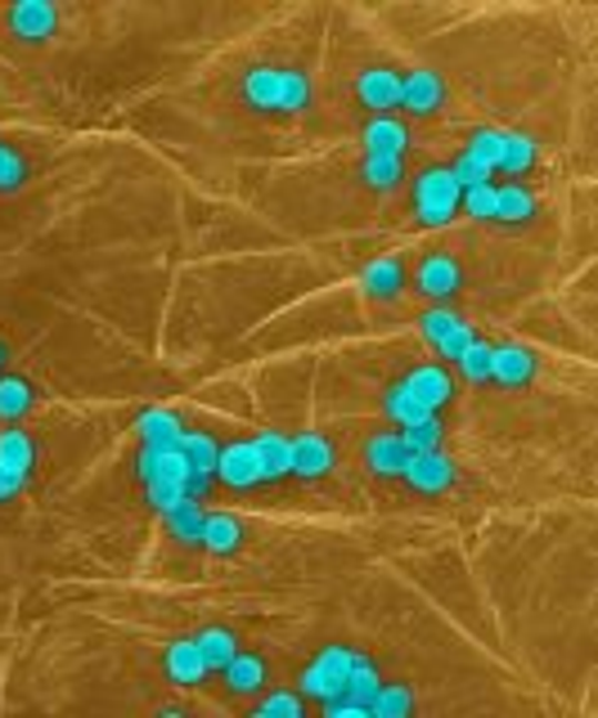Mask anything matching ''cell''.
<instances>
[{"instance_id":"cell-1","label":"cell","mask_w":598,"mask_h":718,"mask_svg":"<svg viewBox=\"0 0 598 718\" xmlns=\"http://www.w3.org/2000/svg\"><path fill=\"white\" fill-rule=\"evenodd\" d=\"M243 95L266 113H302L311 100V81L293 68H252L243 81Z\"/></svg>"},{"instance_id":"cell-2","label":"cell","mask_w":598,"mask_h":718,"mask_svg":"<svg viewBox=\"0 0 598 718\" xmlns=\"http://www.w3.org/2000/svg\"><path fill=\"white\" fill-rule=\"evenodd\" d=\"M459 207V185L446 166H427L414 185V212L423 225H446Z\"/></svg>"},{"instance_id":"cell-3","label":"cell","mask_w":598,"mask_h":718,"mask_svg":"<svg viewBox=\"0 0 598 718\" xmlns=\"http://www.w3.org/2000/svg\"><path fill=\"white\" fill-rule=\"evenodd\" d=\"M347 669H352V652L347 647H324L315 656V665L302 674V691L315 700H333L347 691Z\"/></svg>"},{"instance_id":"cell-4","label":"cell","mask_w":598,"mask_h":718,"mask_svg":"<svg viewBox=\"0 0 598 718\" xmlns=\"http://www.w3.org/2000/svg\"><path fill=\"white\" fill-rule=\"evenodd\" d=\"M414 490H423V494H442V490H450V481H455V463L442 454V449H418V454H409V463H405V472H401Z\"/></svg>"},{"instance_id":"cell-5","label":"cell","mask_w":598,"mask_h":718,"mask_svg":"<svg viewBox=\"0 0 598 718\" xmlns=\"http://www.w3.org/2000/svg\"><path fill=\"white\" fill-rule=\"evenodd\" d=\"M216 476L230 485V490H252L262 481V463H256V449L252 440H234L216 454Z\"/></svg>"},{"instance_id":"cell-6","label":"cell","mask_w":598,"mask_h":718,"mask_svg":"<svg viewBox=\"0 0 598 718\" xmlns=\"http://www.w3.org/2000/svg\"><path fill=\"white\" fill-rule=\"evenodd\" d=\"M418 324H423V337L433 341V346H437L446 359H459V350L473 341V328H468V324H464L455 310H427Z\"/></svg>"},{"instance_id":"cell-7","label":"cell","mask_w":598,"mask_h":718,"mask_svg":"<svg viewBox=\"0 0 598 718\" xmlns=\"http://www.w3.org/2000/svg\"><path fill=\"white\" fill-rule=\"evenodd\" d=\"M288 454H293V472L302 476V481H315V476H324V472H333V444L320 435V431H302V435H293L288 440Z\"/></svg>"},{"instance_id":"cell-8","label":"cell","mask_w":598,"mask_h":718,"mask_svg":"<svg viewBox=\"0 0 598 718\" xmlns=\"http://www.w3.org/2000/svg\"><path fill=\"white\" fill-rule=\"evenodd\" d=\"M140 476H144V485L149 481H176V485H185L190 481V459L181 454V444H144Z\"/></svg>"},{"instance_id":"cell-9","label":"cell","mask_w":598,"mask_h":718,"mask_svg":"<svg viewBox=\"0 0 598 718\" xmlns=\"http://www.w3.org/2000/svg\"><path fill=\"white\" fill-rule=\"evenodd\" d=\"M405 387H409V396H414L427 413H437V409L450 404V396H455V382H450V373H446L442 365H418V369L405 378Z\"/></svg>"},{"instance_id":"cell-10","label":"cell","mask_w":598,"mask_h":718,"mask_svg":"<svg viewBox=\"0 0 598 718\" xmlns=\"http://www.w3.org/2000/svg\"><path fill=\"white\" fill-rule=\"evenodd\" d=\"M442 100H446V81H442L437 72L418 68V72L401 76V104H405L409 113H437Z\"/></svg>"},{"instance_id":"cell-11","label":"cell","mask_w":598,"mask_h":718,"mask_svg":"<svg viewBox=\"0 0 598 718\" xmlns=\"http://www.w3.org/2000/svg\"><path fill=\"white\" fill-rule=\"evenodd\" d=\"M490 378L504 387H527L536 378V355L527 346H490Z\"/></svg>"},{"instance_id":"cell-12","label":"cell","mask_w":598,"mask_h":718,"mask_svg":"<svg viewBox=\"0 0 598 718\" xmlns=\"http://www.w3.org/2000/svg\"><path fill=\"white\" fill-rule=\"evenodd\" d=\"M356 95H361L365 109H378V113L396 109V104H401V72H392V68H369V72H361V76H356Z\"/></svg>"},{"instance_id":"cell-13","label":"cell","mask_w":598,"mask_h":718,"mask_svg":"<svg viewBox=\"0 0 598 718\" xmlns=\"http://www.w3.org/2000/svg\"><path fill=\"white\" fill-rule=\"evenodd\" d=\"M365 463H369V472H378V476H401L405 463H409V444L401 440V431H378V435L365 444Z\"/></svg>"},{"instance_id":"cell-14","label":"cell","mask_w":598,"mask_h":718,"mask_svg":"<svg viewBox=\"0 0 598 718\" xmlns=\"http://www.w3.org/2000/svg\"><path fill=\"white\" fill-rule=\"evenodd\" d=\"M252 449H256V463H262V481H280V476L293 472V454H288L284 431H256Z\"/></svg>"},{"instance_id":"cell-15","label":"cell","mask_w":598,"mask_h":718,"mask_svg":"<svg viewBox=\"0 0 598 718\" xmlns=\"http://www.w3.org/2000/svg\"><path fill=\"white\" fill-rule=\"evenodd\" d=\"M166 678L181 683V687H194V683L207 678V665H203V652H199L194 638H181V643L166 647Z\"/></svg>"},{"instance_id":"cell-16","label":"cell","mask_w":598,"mask_h":718,"mask_svg":"<svg viewBox=\"0 0 598 718\" xmlns=\"http://www.w3.org/2000/svg\"><path fill=\"white\" fill-rule=\"evenodd\" d=\"M418 288L427 297H450L459 288V265H455V256H446V252L423 256V265H418Z\"/></svg>"},{"instance_id":"cell-17","label":"cell","mask_w":598,"mask_h":718,"mask_svg":"<svg viewBox=\"0 0 598 718\" xmlns=\"http://www.w3.org/2000/svg\"><path fill=\"white\" fill-rule=\"evenodd\" d=\"M405 144H409V131L396 117H374L365 126V153L369 157H405Z\"/></svg>"},{"instance_id":"cell-18","label":"cell","mask_w":598,"mask_h":718,"mask_svg":"<svg viewBox=\"0 0 598 718\" xmlns=\"http://www.w3.org/2000/svg\"><path fill=\"white\" fill-rule=\"evenodd\" d=\"M225 687L247 696V691H262L266 687V660L256 652H234L230 665H225Z\"/></svg>"},{"instance_id":"cell-19","label":"cell","mask_w":598,"mask_h":718,"mask_svg":"<svg viewBox=\"0 0 598 718\" xmlns=\"http://www.w3.org/2000/svg\"><path fill=\"white\" fill-rule=\"evenodd\" d=\"M361 284H365V293H369V297L392 301V297L401 293V284H405V269H401V260H396V256H378V260H369V265H365Z\"/></svg>"},{"instance_id":"cell-20","label":"cell","mask_w":598,"mask_h":718,"mask_svg":"<svg viewBox=\"0 0 598 718\" xmlns=\"http://www.w3.org/2000/svg\"><path fill=\"white\" fill-rule=\"evenodd\" d=\"M10 23H14V32H19L23 41H41V37H50V32H54L59 10H54V6H45V0H28V6H14Z\"/></svg>"},{"instance_id":"cell-21","label":"cell","mask_w":598,"mask_h":718,"mask_svg":"<svg viewBox=\"0 0 598 718\" xmlns=\"http://www.w3.org/2000/svg\"><path fill=\"white\" fill-rule=\"evenodd\" d=\"M162 516H166V530L176 534L181 544H203V521H207V512L199 507V499L185 494L176 507H166Z\"/></svg>"},{"instance_id":"cell-22","label":"cell","mask_w":598,"mask_h":718,"mask_svg":"<svg viewBox=\"0 0 598 718\" xmlns=\"http://www.w3.org/2000/svg\"><path fill=\"white\" fill-rule=\"evenodd\" d=\"M203 544H207L216 557L234 553V548L243 544V521H239L234 512H212V516L203 521Z\"/></svg>"},{"instance_id":"cell-23","label":"cell","mask_w":598,"mask_h":718,"mask_svg":"<svg viewBox=\"0 0 598 718\" xmlns=\"http://www.w3.org/2000/svg\"><path fill=\"white\" fill-rule=\"evenodd\" d=\"M181 454L190 459V476H216V440L207 435V431H190L185 427V435H181Z\"/></svg>"},{"instance_id":"cell-24","label":"cell","mask_w":598,"mask_h":718,"mask_svg":"<svg viewBox=\"0 0 598 718\" xmlns=\"http://www.w3.org/2000/svg\"><path fill=\"white\" fill-rule=\"evenodd\" d=\"M135 427H140L144 444H181V435H185V422L171 409H149V413H140Z\"/></svg>"},{"instance_id":"cell-25","label":"cell","mask_w":598,"mask_h":718,"mask_svg":"<svg viewBox=\"0 0 598 718\" xmlns=\"http://www.w3.org/2000/svg\"><path fill=\"white\" fill-rule=\"evenodd\" d=\"M536 216V198L523 189V185H499L495 189V220H513V225H523Z\"/></svg>"},{"instance_id":"cell-26","label":"cell","mask_w":598,"mask_h":718,"mask_svg":"<svg viewBox=\"0 0 598 718\" xmlns=\"http://www.w3.org/2000/svg\"><path fill=\"white\" fill-rule=\"evenodd\" d=\"M536 162V140L523 135V131H504V144H499V166L495 171H508V175H518Z\"/></svg>"},{"instance_id":"cell-27","label":"cell","mask_w":598,"mask_h":718,"mask_svg":"<svg viewBox=\"0 0 598 718\" xmlns=\"http://www.w3.org/2000/svg\"><path fill=\"white\" fill-rule=\"evenodd\" d=\"M199 643V652H203V665H207V674L212 669H225L230 665V656L239 652V643H234V634H230V628H203V634L194 638Z\"/></svg>"},{"instance_id":"cell-28","label":"cell","mask_w":598,"mask_h":718,"mask_svg":"<svg viewBox=\"0 0 598 718\" xmlns=\"http://www.w3.org/2000/svg\"><path fill=\"white\" fill-rule=\"evenodd\" d=\"M409 709H414V696H409L405 683H378V691L369 700V714L374 718H405Z\"/></svg>"},{"instance_id":"cell-29","label":"cell","mask_w":598,"mask_h":718,"mask_svg":"<svg viewBox=\"0 0 598 718\" xmlns=\"http://www.w3.org/2000/svg\"><path fill=\"white\" fill-rule=\"evenodd\" d=\"M32 404H37L32 382H23V378H0V418L14 422V418H23Z\"/></svg>"},{"instance_id":"cell-30","label":"cell","mask_w":598,"mask_h":718,"mask_svg":"<svg viewBox=\"0 0 598 718\" xmlns=\"http://www.w3.org/2000/svg\"><path fill=\"white\" fill-rule=\"evenodd\" d=\"M374 691H378V669H374V660H369V656H356V652H352L347 691H342V696H352V700L369 705V700H374Z\"/></svg>"},{"instance_id":"cell-31","label":"cell","mask_w":598,"mask_h":718,"mask_svg":"<svg viewBox=\"0 0 598 718\" xmlns=\"http://www.w3.org/2000/svg\"><path fill=\"white\" fill-rule=\"evenodd\" d=\"M442 418L437 413H423L418 422H409V427H401V440L409 444V454H418V449H442Z\"/></svg>"},{"instance_id":"cell-32","label":"cell","mask_w":598,"mask_h":718,"mask_svg":"<svg viewBox=\"0 0 598 718\" xmlns=\"http://www.w3.org/2000/svg\"><path fill=\"white\" fill-rule=\"evenodd\" d=\"M455 365H459V373L473 382V387H482V382H490V346L486 341H468L464 350H459V359H455Z\"/></svg>"},{"instance_id":"cell-33","label":"cell","mask_w":598,"mask_h":718,"mask_svg":"<svg viewBox=\"0 0 598 718\" xmlns=\"http://www.w3.org/2000/svg\"><path fill=\"white\" fill-rule=\"evenodd\" d=\"M383 409H387V418L392 422H401V427H409V422H418L427 409L409 396V387L405 382H396V387H387V396H383Z\"/></svg>"},{"instance_id":"cell-34","label":"cell","mask_w":598,"mask_h":718,"mask_svg":"<svg viewBox=\"0 0 598 718\" xmlns=\"http://www.w3.org/2000/svg\"><path fill=\"white\" fill-rule=\"evenodd\" d=\"M499 144H504V131H490V126H482V131H473V140H468V157L473 162H482L486 171H495L499 166Z\"/></svg>"},{"instance_id":"cell-35","label":"cell","mask_w":598,"mask_h":718,"mask_svg":"<svg viewBox=\"0 0 598 718\" xmlns=\"http://www.w3.org/2000/svg\"><path fill=\"white\" fill-rule=\"evenodd\" d=\"M0 463L28 472L32 468V440L23 431H0Z\"/></svg>"},{"instance_id":"cell-36","label":"cell","mask_w":598,"mask_h":718,"mask_svg":"<svg viewBox=\"0 0 598 718\" xmlns=\"http://www.w3.org/2000/svg\"><path fill=\"white\" fill-rule=\"evenodd\" d=\"M365 180L374 189H392V185H401V157H369L365 153Z\"/></svg>"},{"instance_id":"cell-37","label":"cell","mask_w":598,"mask_h":718,"mask_svg":"<svg viewBox=\"0 0 598 718\" xmlns=\"http://www.w3.org/2000/svg\"><path fill=\"white\" fill-rule=\"evenodd\" d=\"M459 203H464V212H468L473 220H495V185H490V180H486V185L464 189Z\"/></svg>"},{"instance_id":"cell-38","label":"cell","mask_w":598,"mask_h":718,"mask_svg":"<svg viewBox=\"0 0 598 718\" xmlns=\"http://www.w3.org/2000/svg\"><path fill=\"white\" fill-rule=\"evenodd\" d=\"M302 714V696L297 691H275L256 705V718H297Z\"/></svg>"},{"instance_id":"cell-39","label":"cell","mask_w":598,"mask_h":718,"mask_svg":"<svg viewBox=\"0 0 598 718\" xmlns=\"http://www.w3.org/2000/svg\"><path fill=\"white\" fill-rule=\"evenodd\" d=\"M23 180H28V162L14 148L0 144V189H19Z\"/></svg>"},{"instance_id":"cell-40","label":"cell","mask_w":598,"mask_h":718,"mask_svg":"<svg viewBox=\"0 0 598 718\" xmlns=\"http://www.w3.org/2000/svg\"><path fill=\"white\" fill-rule=\"evenodd\" d=\"M450 175H455V185H459V194H464V189H473V185H486V175H490V171L464 153V157L450 166Z\"/></svg>"},{"instance_id":"cell-41","label":"cell","mask_w":598,"mask_h":718,"mask_svg":"<svg viewBox=\"0 0 598 718\" xmlns=\"http://www.w3.org/2000/svg\"><path fill=\"white\" fill-rule=\"evenodd\" d=\"M181 499H185V485H176V481H149V503H153L158 512L176 507Z\"/></svg>"},{"instance_id":"cell-42","label":"cell","mask_w":598,"mask_h":718,"mask_svg":"<svg viewBox=\"0 0 598 718\" xmlns=\"http://www.w3.org/2000/svg\"><path fill=\"white\" fill-rule=\"evenodd\" d=\"M23 481H28V472H19V468H10V463H0V503H10V499L23 490Z\"/></svg>"},{"instance_id":"cell-43","label":"cell","mask_w":598,"mask_h":718,"mask_svg":"<svg viewBox=\"0 0 598 718\" xmlns=\"http://www.w3.org/2000/svg\"><path fill=\"white\" fill-rule=\"evenodd\" d=\"M0 365H6V346H0Z\"/></svg>"}]
</instances>
